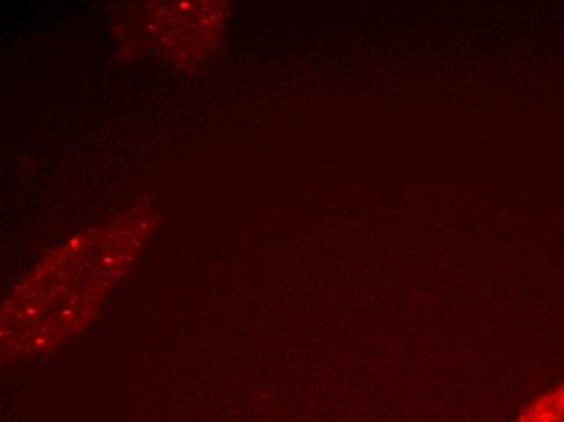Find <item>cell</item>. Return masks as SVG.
I'll use <instances>...</instances> for the list:
<instances>
[{"instance_id":"1","label":"cell","mask_w":564,"mask_h":422,"mask_svg":"<svg viewBox=\"0 0 564 422\" xmlns=\"http://www.w3.org/2000/svg\"><path fill=\"white\" fill-rule=\"evenodd\" d=\"M512 422H564V383L535 397Z\"/></svg>"}]
</instances>
